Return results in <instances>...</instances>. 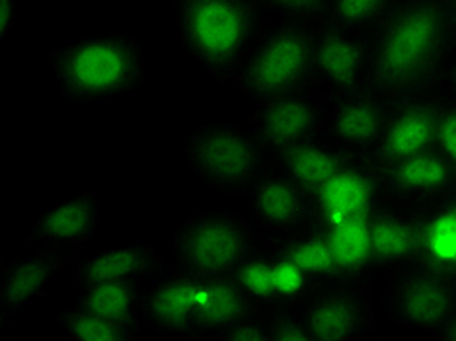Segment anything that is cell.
I'll return each mask as SVG.
<instances>
[{
    "label": "cell",
    "instance_id": "cell-7",
    "mask_svg": "<svg viewBox=\"0 0 456 341\" xmlns=\"http://www.w3.org/2000/svg\"><path fill=\"white\" fill-rule=\"evenodd\" d=\"M382 304L402 329L437 336L456 314V279L411 265L388 277Z\"/></svg>",
    "mask_w": 456,
    "mask_h": 341
},
{
    "label": "cell",
    "instance_id": "cell-33",
    "mask_svg": "<svg viewBox=\"0 0 456 341\" xmlns=\"http://www.w3.org/2000/svg\"><path fill=\"white\" fill-rule=\"evenodd\" d=\"M439 100L437 129H435V150H439L456 170V100Z\"/></svg>",
    "mask_w": 456,
    "mask_h": 341
},
{
    "label": "cell",
    "instance_id": "cell-10",
    "mask_svg": "<svg viewBox=\"0 0 456 341\" xmlns=\"http://www.w3.org/2000/svg\"><path fill=\"white\" fill-rule=\"evenodd\" d=\"M313 57L318 88L328 98L369 88V36L322 20L314 26Z\"/></svg>",
    "mask_w": 456,
    "mask_h": 341
},
{
    "label": "cell",
    "instance_id": "cell-11",
    "mask_svg": "<svg viewBox=\"0 0 456 341\" xmlns=\"http://www.w3.org/2000/svg\"><path fill=\"white\" fill-rule=\"evenodd\" d=\"M303 313L313 341H357L377 329L365 285L336 283L316 288L303 304Z\"/></svg>",
    "mask_w": 456,
    "mask_h": 341
},
{
    "label": "cell",
    "instance_id": "cell-19",
    "mask_svg": "<svg viewBox=\"0 0 456 341\" xmlns=\"http://www.w3.org/2000/svg\"><path fill=\"white\" fill-rule=\"evenodd\" d=\"M191 298L195 326L190 337L193 339H215L221 329L257 313L234 277L191 275Z\"/></svg>",
    "mask_w": 456,
    "mask_h": 341
},
{
    "label": "cell",
    "instance_id": "cell-39",
    "mask_svg": "<svg viewBox=\"0 0 456 341\" xmlns=\"http://www.w3.org/2000/svg\"><path fill=\"white\" fill-rule=\"evenodd\" d=\"M454 193H456V188H454Z\"/></svg>",
    "mask_w": 456,
    "mask_h": 341
},
{
    "label": "cell",
    "instance_id": "cell-28",
    "mask_svg": "<svg viewBox=\"0 0 456 341\" xmlns=\"http://www.w3.org/2000/svg\"><path fill=\"white\" fill-rule=\"evenodd\" d=\"M234 281L240 285L257 313H269L275 304L273 288V244L262 239L256 250L246 257L244 264L234 272Z\"/></svg>",
    "mask_w": 456,
    "mask_h": 341
},
{
    "label": "cell",
    "instance_id": "cell-8",
    "mask_svg": "<svg viewBox=\"0 0 456 341\" xmlns=\"http://www.w3.org/2000/svg\"><path fill=\"white\" fill-rule=\"evenodd\" d=\"M330 98L322 90H305L254 103L250 131L272 158L298 144L324 137Z\"/></svg>",
    "mask_w": 456,
    "mask_h": 341
},
{
    "label": "cell",
    "instance_id": "cell-30",
    "mask_svg": "<svg viewBox=\"0 0 456 341\" xmlns=\"http://www.w3.org/2000/svg\"><path fill=\"white\" fill-rule=\"evenodd\" d=\"M400 0H330L326 20L369 36Z\"/></svg>",
    "mask_w": 456,
    "mask_h": 341
},
{
    "label": "cell",
    "instance_id": "cell-23",
    "mask_svg": "<svg viewBox=\"0 0 456 341\" xmlns=\"http://www.w3.org/2000/svg\"><path fill=\"white\" fill-rule=\"evenodd\" d=\"M354 158L326 137H318L277 154L273 166L313 195Z\"/></svg>",
    "mask_w": 456,
    "mask_h": 341
},
{
    "label": "cell",
    "instance_id": "cell-27",
    "mask_svg": "<svg viewBox=\"0 0 456 341\" xmlns=\"http://www.w3.org/2000/svg\"><path fill=\"white\" fill-rule=\"evenodd\" d=\"M57 326L67 341H129L141 329V326L110 320L78 304L63 310L57 316Z\"/></svg>",
    "mask_w": 456,
    "mask_h": 341
},
{
    "label": "cell",
    "instance_id": "cell-37",
    "mask_svg": "<svg viewBox=\"0 0 456 341\" xmlns=\"http://www.w3.org/2000/svg\"><path fill=\"white\" fill-rule=\"evenodd\" d=\"M437 337L456 341V314L449 320L447 324H444V326L439 329V332H437Z\"/></svg>",
    "mask_w": 456,
    "mask_h": 341
},
{
    "label": "cell",
    "instance_id": "cell-2",
    "mask_svg": "<svg viewBox=\"0 0 456 341\" xmlns=\"http://www.w3.org/2000/svg\"><path fill=\"white\" fill-rule=\"evenodd\" d=\"M269 22L256 0H174L180 44L216 82L234 80Z\"/></svg>",
    "mask_w": 456,
    "mask_h": 341
},
{
    "label": "cell",
    "instance_id": "cell-12",
    "mask_svg": "<svg viewBox=\"0 0 456 341\" xmlns=\"http://www.w3.org/2000/svg\"><path fill=\"white\" fill-rule=\"evenodd\" d=\"M390 106L370 88L330 98L324 137L351 157H372L385 133Z\"/></svg>",
    "mask_w": 456,
    "mask_h": 341
},
{
    "label": "cell",
    "instance_id": "cell-14",
    "mask_svg": "<svg viewBox=\"0 0 456 341\" xmlns=\"http://www.w3.org/2000/svg\"><path fill=\"white\" fill-rule=\"evenodd\" d=\"M82 256V252L39 248L32 256L16 257L0 267V324H8L18 314L44 298L59 273Z\"/></svg>",
    "mask_w": 456,
    "mask_h": 341
},
{
    "label": "cell",
    "instance_id": "cell-38",
    "mask_svg": "<svg viewBox=\"0 0 456 341\" xmlns=\"http://www.w3.org/2000/svg\"><path fill=\"white\" fill-rule=\"evenodd\" d=\"M449 4H451L452 14H454V18H456V0H449Z\"/></svg>",
    "mask_w": 456,
    "mask_h": 341
},
{
    "label": "cell",
    "instance_id": "cell-1",
    "mask_svg": "<svg viewBox=\"0 0 456 341\" xmlns=\"http://www.w3.org/2000/svg\"><path fill=\"white\" fill-rule=\"evenodd\" d=\"M454 37L449 0H400L369 34L367 86L390 103L425 96Z\"/></svg>",
    "mask_w": 456,
    "mask_h": 341
},
{
    "label": "cell",
    "instance_id": "cell-4",
    "mask_svg": "<svg viewBox=\"0 0 456 341\" xmlns=\"http://www.w3.org/2000/svg\"><path fill=\"white\" fill-rule=\"evenodd\" d=\"M313 34V24L272 18L238 69L232 85L254 103L316 90Z\"/></svg>",
    "mask_w": 456,
    "mask_h": 341
},
{
    "label": "cell",
    "instance_id": "cell-3",
    "mask_svg": "<svg viewBox=\"0 0 456 341\" xmlns=\"http://www.w3.org/2000/svg\"><path fill=\"white\" fill-rule=\"evenodd\" d=\"M47 63L61 98L70 103L133 96L147 82L142 44L129 34L75 39L49 49Z\"/></svg>",
    "mask_w": 456,
    "mask_h": 341
},
{
    "label": "cell",
    "instance_id": "cell-17",
    "mask_svg": "<svg viewBox=\"0 0 456 341\" xmlns=\"http://www.w3.org/2000/svg\"><path fill=\"white\" fill-rule=\"evenodd\" d=\"M98 231V191L86 190L41 213L29 226L28 242L53 250L82 252Z\"/></svg>",
    "mask_w": 456,
    "mask_h": 341
},
{
    "label": "cell",
    "instance_id": "cell-20",
    "mask_svg": "<svg viewBox=\"0 0 456 341\" xmlns=\"http://www.w3.org/2000/svg\"><path fill=\"white\" fill-rule=\"evenodd\" d=\"M166 262L151 244H118L88 256L72 265L77 285L90 283H147Z\"/></svg>",
    "mask_w": 456,
    "mask_h": 341
},
{
    "label": "cell",
    "instance_id": "cell-15",
    "mask_svg": "<svg viewBox=\"0 0 456 341\" xmlns=\"http://www.w3.org/2000/svg\"><path fill=\"white\" fill-rule=\"evenodd\" d=\"M382 191L388 205H428L454 193L456 170L439 150H425L413 157L379 166Z\"/></svg>",
    "mask_w": 456,
    "mask_h": 341
},
{
    "label": "cell",
    "instance_id": "cell-13",
    "mask_svg": "<svg viewBox=\"0 0 456 341\" xmlns=\"http://www.w3.org/2000/svg\"><path fill=\"white\" fill-rule=\"evenodd\" d=\"M248 199V219L264 239H283L313 221V199L281 170L272 166Z\"/></svg>",
    "mask_w": 456,
    "mask_h": 341
},
{
    "label": "cell",
    "instance_id": "cell-22",
    "mask_svg": "<svg viewBox=\"0 0 456 341\" xmlns=\"http://www.w3.org/2000/svg\"><path fill=\"white\" fill-rule=\"evenodd\" d=\"M372 260L377 277H392L416 264L418 234L413 215L385 205L370 216Z\"/></svg>",
    "mask_w": 456,
    "mask_h": 341
},
{
    "label": "cell",
    "instance_id": "cell-36",
    "mask_svg": "<svg viewBox=\"0 0 456 341\" xmlns=\"http://www.w3.org/2000/svg\"><path fill=\"white\" fill-rule=\"evenodd\" d=\"M18 24V0H0V41L14 32Z\"/></svg>",
    "mask_w": 456,
    "mask_h": 341
},
{
    "label": "cell",
    "instance_id": "cell-21",
    "mask_svg": "<svg viewBox=\"0 0 456 341\" xmlns=\"http://www.w3.org/2000/svg\"><path fill=\"white\" fill-rule=\"evenodd\" d=\"M418 234L416 264L456 279V193L413 213Z\"/></svg>",
    "mask_w": 456,
    "mask_h": 341
},
{
    "label": "cell",
    "instance_id": "cell-34",
    "mask_svg": "<svg viewBox=\"0 0 456 341\" xmlns=\"http://www.w3.org/2000/svg\"><path fill=\"white\" fill-rule=\"evenodd\" d=\"M216 341H269L267 316L265 313H256L240 322L221 329L215 336Z\"/></svg>",
    "mask_w": 456,
    "mask_h": 341
},
{
    "label": "cell",
    "instance_id": "cell-35",
    "mask_svg": "<svg viewBox=\"0 0 456 341\" xmlns=\"http://www.w3.org/2000/svg\"><path fill=\"white\" fill-rule=\"evenodd\" d=\"M435 86H437V98L456 100V37L443 59Z\"/></svg>",
    "mask_w": 456,
    "mask_h": 341
},
{
    "label": "cell",
    "instance_id": "cell-6",
    "mask_svg": "<svg viewBox=\"0 0 456 341\" xmlns=\"http://www.w3.org/2000/svg\"><path fill=\"white\" fill-rule=\"evenodd\" d=\"M262 239L250 219L219 207L175 226L170 250L175 264L195 277H232Z\"/></svg>",
    "mask_w": 456,
    "mask_h": 341
},
{
    "label": "cell",
    "instance_id": "cell-40",
    "mask_svg": "<svg viewBox=\"0 0 456 341\" xmlns=\"http://www.w3.org/2000/svg\"><path fill=\"white\" fill-rule=\"evenodd\" d=\"M328 6H330V4H328Z\"/></svg>",
    "mask_w": 456,
    "mask_h": 341
},
{
    "label": "cell",
    "instance_id": "cell-29",
    "mask_svg": "<svg viewBox=\"0 0 456 341\" xmlns=\"http://www.w3.org/2000/svg\"><path fill=\"white\" fill-rule=\"evenodd\" d=\"M273 244V288L277 306H303L316 285L291 254H287L281 244L275 239H269Z\"/></svg>",
    "mask_w": 456,
    "mask_h": 341
},
{
    "label": "cell",
    "instance_id": "cell-32",
    "mask_svg": "<svg viewBox=\"0 0 456 341\" xmlns=\"http://www.w3.org/2000/svg\"><path fill=\"white\" fill-rule=\"evenodd\" d=\"M256 3L269 16L316 26L326 20L330 0H256Z\"/></svg>",
    "mask_w": 456,
    "mask_h": 341
},
{
    "label": "cell",
    "instance_id": "cell-24",
    "mask_svg": "<svg viewBox=\"0 0 456 341\" xmlns=\"http://www.w3.org/2000/svg\"><path fill=\"white\" fill-rule=\"evenodd\" d=\"M324 231L334 250L339 283L369 287L372 279H377L370 242V216L328 226Z\"/></svg>",
    "mask_w": 456,
    "mask_h": 341
},
{
    "label": "cell",
    "instance_id": "cell-25",
    "mask_svg": "<svg viewBox=\"0 0 456 341\" xmlns=\"http://www.w3.org/2000/svg\"><path fill=\"white\" fill-rule=\"evenodd\" d=\"M144 288L147 283H90L77 285L75 304L118 322L144 324Z\"/></svg>",
    "mask_w": 456,
    "mask_h": 341
},
{
    "label": "cell",
    "instance_id": "cell-26",
    "mask_svg": "<svg viewBox=\"0 0 456 341\" xmlns=\"http://www.w3.org/2000/svg\"><path fill=\"white\" fill-rule=\"evenodd\" d=\"M281 244L287 254L305 267V272L313 279L316 288L339 283L334 250H331L330 239L324 229L316 224H308L283 239H275Z\"/></svg>",
    "mask_w": 456,
    "mask_h": 341
},
{
    "label": "cell",
    "instance_id": "cell-31",
    "mask_svg": "<svg viewBox=\"0 0 456 341\" xmlns=\"http://www.w3.org/2000/svg\"><path fill=\"white\" fill-rule=\"evenodd\" d=\"M265 316L269 341H313L303 306H275Z\"/></svg>",
    "mask_w": 456,
    "mask_h": 341
},
{
    "label": "cell",
    "instance_id": "cell-18",
    "mask_svg": "<svg viewBox=\"0 0 456 341\" xmlns=\"http://www.w3.org/2000/svg\"><path fill=\"white\" fill-rule=\"evenodd\" d=\"M142 318L154 334L190 336L195 326L191 275L178 264H164L147 281Z\"/></svg>",
    "mask_w": 456,
    "mask_h": 341
},
{
    "label": "cell",
    "instance_id": "cell-5",
    "mask_svg": "<svg viewBox=\"0 0 456 341\" xmlns=\"http://www.w3.org/2000/svg\"><path fill=\"white\" fill-rule=\"evenodd\" d=\"M185 162L205 185L224 195L246 198L272 170L273 158L252 131L213 121L193 129L183 142Z\"/></svg>",
    "mask_w": 456,
    "mask_h": 341
},
{
    "label": "cell",
    "instance_id": "cell-9",
    "mask_svg": "<svg viewBox=\"0 0 456 341\" xmlns=\"http://www.w3.org/2000/svg\"><path fill=\"white\" fill-rule=\"evenodd\" d=\"M313 199V221L310 224L328 226L347 221L369 219L388 205L382 191L380 172L369 157H355L338 174L310 195Z\"/></svg>",
    "mask_w": 456,
    "mask_h": 341
},
{
    "label": "cell",
    "instance_id": "cell-16",
    "mask_svg": "<svg viewBox=\"0 0 456 341\" xmlns=\"http://www.w3.org/2000/svg\"><path fill=\"white\" fill-rule=\"evenodd\" d=\"M437 110V96H418L392 103L385 133L375 154L369 158L377 166H385V164L435 149Z\"/></svg>",
    "mask_w": 456,
    "mask_h": 341
}]
</instances>
